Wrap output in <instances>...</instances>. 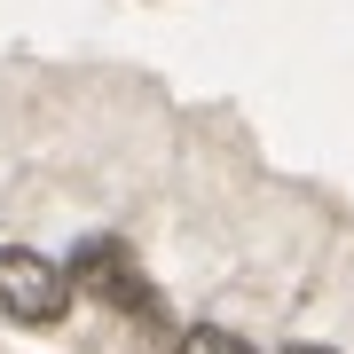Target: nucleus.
I'll return each mask as SVG.
<instances>
[{"instance_id":"f03ea898","label":"nucleus","mask_w":354,"mask_h":354,"mask_svg":"<svg viewBox=\"0 0 354 354\" xmlns=\"http://www.w3.org/2000/svg\"><path fill=\"white\" fill-rule=\"evenodd\" d=\"M71 283H87L102 307H134V315H158V291L142 283V268H134V252H127L118 236H87V244H79Z\"/></svg>"},{"instance_id":"20e7f679","label":"nucleus","mask_w":354,"mask_h":354,"mask_svg":"<svg viewBox=\"0 0 354 354\" xmlns=\"http://www.w3.org/2000/svg\"><path fill=\"white\" fill-rule=\"evenodd\" d=\"M276 354H330V346H276Z\"/></svg>"},{"instance_id":"7ed1b4c3","label":"nucleus","mask_w":354,"mask_h":354,"mask_svg":"<svg viewBox=\"0 0 354 354\" xmlns=\"http://www.w3.org/2000/svg\"><path fill=\"white\" fill-rule=\"evenodd\" d=\"M181 354H252V346H244L236 330H221V323H197L189 339H181Z\"/></svg>"},{"instance_id":"f257e3e1","label":"nucleus","mask_w":354,"mask_h":354,"mask_svg":"<svg viewBox=\"0 0 354 354\" xmlns=\"http://www.w3.org/2000/svg\"><path fill=\"white\" fill-rule=\"evenodd\" d=\"M64 307H71V276L55 260H39V252H0V315H16V323H64Z\"/></svg>"}]
</instances>
